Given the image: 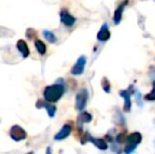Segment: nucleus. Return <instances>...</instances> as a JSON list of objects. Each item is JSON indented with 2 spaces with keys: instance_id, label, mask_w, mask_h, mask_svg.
Masks as SVG:
<instances>
[{
  "instance_id": "nucleus-1",
  "label": "nucleus",
  "mask_w": 155,
  "mask_h": 154,
  "mask_svg": "<svg viewBox=\"0 0 155 154\" xmlns=\"http://www.w3.org/2000/svg\"><path fill=\"white\" fill-rule=\"evenodd\" d=\"M63 93H64V87L62 84H53L45 89L43 96L48 103H56L61 98Z\"/></svg>"
},
{
  "instance_id": "nucleus-2",
  "label": "nucleus",
  "mask_w": 155,
  "mask_h": 154,
  "mask_svg": "<svg viewBox=\"0 0 155 154\" xmlns=\"http://www.w3.org/2000/svg\"><path fill=\"white\" fill-rule=\"evenodd\" d=\"M141 139H143V137H141V134L139 132H133L130 135L127 136V139H126L127 145L124 147V153L132 154L133 151L140 144Z\"/></svg>"
},
{
  "instance_id": "nucleus-3",
  "label": "nucleus",
  "mask_w": 155,
  "mask_h": 154,
  "mask_svg": "<svg viewBox=\"0 0 155 154\" xmlns=\"http://www.w3.org/2000/svg\"><path fill=\"white\" fill-rule=\"evenodd\" d=\"M89 98V93L88 90L86 89H82L78 92V94L76 95V109L78 111H82L84 109L87 105V101Z\"/></svg>"
},
{
  "instance_id": "nucleus-4",
  "label": "nucleus",
  "mask_w": 155,
  "mask_h": 154,
  "mask_svg": "<svg viewBox=\"0 0 155 154\" xmlns=\"http://www.w3.org/2000/svg\"><path fill=\"white\" fill-rule=\"evenodd\" d=\"M10 135L15 142H20L27 137V132L20 127V126H13L10 131Z\"/></svg>"
},
{
  "instance_id": "nucleus-5",
  "label": "nucleus",
  "mask_w": 155,
  "mask_h": 154,
  "mask_svg": "<svg viewBox=\"0 0 155 154\" xmlns=\"http://www.w3.org/2000/svg\"><path fill=\"white\" fill-rule=\"evenodd\" d=\"M133 91H134V88H133V86H131L130 89H128V90H123L119 92V95L124 98V112H130L131 110V92H133Z\"/></svg>"
},
{
  "instance_id": "nucleus-6",
  "label": "nucleus",
  "mask_w": 155,
  "mask_h": 154,
  "mask_svg": "<svg viewBox=\"0 0 155 154\" xmlns=\"http://www.w3.org/2000/svg\"><path fill=\"white\" fill-rule=\"evenodd\" d=\"M86 62H87V59L84 56H80L79 58L77 59L76 64L73 66L71 70V73L73 75H80L84 73V66H86Z\"/></svg>"
},
{
  "instance_id": "nucleus-7",
  "label": "nucleus",
  "mask_w": 155,
  "mask_h": 154,
  "mask_svg": "<svg viewBox=\"0 0 155 154\" xmlns=\"http://www.w3.org/2000/svg\"><path fill=\"white\" fill-rule=\"evenodd\" d=\"M60 20H61V22L64 25H67V27H72V25L75 23L76 19L74 18L68 11L63 10L61 11V13H60Z\"/></svg>"
},
{
  "instance_id": "nucleus-8",
  "label": "nucleus",
  "mask_w": 155,
  "mask_h": 154,
  "mask_svg": "<svg viewBox=\"0 0 155 154\" xmlns=\"http://www.w3.org/2000/svg\"><path fill=\"white\" fill-rule=\"evenodd\" d=\"M129 3V0H124L120 5H118V8H116L114 13V16H113V20H114L115 25H118L121 21V18H123V13H124V8L127 6V4Z\"/></svg>"
},
{
  "instance_id": "nucleus-9",
  "label": "nucleus",
  "mask_w": 155,
  "mask_h": 154,
  "mask_svg": "<svg viewBox=\"0 0 155 154\" xmlns=\"http://www.w3.org/2000/svg\"><path fill=\"white\" fill-rule=\"evenodd\" d=\"M110 36H111V34H110V31H109L108 25L104 23V25H102V27L100 28L99 32H98L97 39L99 41H101V42H104V41L110 39Z\"/></svg>"
},
{
  "instance_id": "nucleus-10",
  "label": "nucleus",
  "mask_w": 155,
  "mask_h": 154,
  "mask_svg": "<svg viewBox=\"0 0 155 154\" xmlns=\"http://www.w3.org/2000/svg\"><path fill=\"white\" fill-rule=\"evenodd\" d=\"M36 107L37 108H45L50 117H54V115H55V113H56V107L53 105H51L50 103H45V101L38 100L36 103Z\"/></svg>"
},
{
  "instance_id": "nucleus-11",
  "label": "nucleus",
  "mask_w": 155,
  "mask_h": 154,
  "mask_svg": "<svg viewBox=\"0 0 155 154\" xmlns=\"http://www.w3.org/2000/svg\"><path fill=\"white\" fill-rule=\"evenodd\" d=\"M71 131H72V127H71V126H70V125H64L61 128V130H60V131L58 132L57 134H56L54 138H55V140H62V139L67 138L68 136L70 135Z\"/></svg>"
},
{
  "instance_id": "nucleus-12",
  "label": "nucleus",
  "mask_w": 155,
  "mask_h": 154,
  "mask_svg": "<svg viewBox=\"0 0 155 154\" xmlns=\"http://www.w3.org/2000/svg\"><path fill=\"white\" fill-rule=\"evenodd\" d=\"M17 49L19 50V52H20L21 54H22L23 57H28L30 54V50H29V47H28L27 42H25V40H22V39H20V40L17 41Z\"/></svg>"
},
{
  "instance_id": "nucleus-13",
  "label": "nucleus",
  "mask_w": 155,
  "mask_h": 154,
  "mask_svg": "<svg viewBox=\"0 0 155 154\" xmlns=\"http://www.w3.org/2000/svg\"><path fill=\"white\" fill-rule=\"evenodd\" d=\"M89 142L94 144V146H96L98 149H100V150H107V149H108V144H107L106 140L102 139V138H94L92 136H90V140H89Z\"/></svg>"
},
{
  "instance_id": "nucleus-14",
  "label": "nucleus",
  "mask_w": 155,
  "mask_h": 154,
  "mask_svg": "<svg viewBox=\"0 0 155 154\" xmlns=\"http://www.w3.org/2000/svg\"><path fill=\"white\" fill-rule=\"evenodd\" d=\"M92 120V115L88 112H82L79 116H78V123L81 125V123H90Z\"/></svg>"
},
{
  "instance_id": "nucleus-15",
  "label": "nucleus",
  "mask_w": 155,
  "mask_h": 154,
  "mask_svg": "<svg viewBox=\"0 0 155 154\" xmlns=\"http://www.w3.org/2000/svg\"><path fill=\"white\" fill-rule=\"evenodd\" d=\"M35 47H36L38 53L41 54V55H43V54L47 52V47H45V44L41 40H39V39L38 40H35Z\"/></svg>"
},
{
  "instance_id": "nucleus-16",
  "label": "nucleus",
  "mask_w": 155,
  "mask_h": 154,
  "mask_svg": "<svg viewBox=\"0 0 155 154\" xmlns=\"http://www.w3.org/2000/svg\"><path fill=\"white\" fill-rule=\"evenodd\" d=\"M43 35H45V39H47V40L49 41V42H51V43L56 42V40H57V39H56V36L50 31H45V32H43Z\"/></svg>"
},
{
  "instance_id": "nucleus-17",
  "label": "nucleus",
  "mask_w": 155,
  "mask_h": 154,
  "mask_svg": "<svg viewBox=\"0 0 155 154\" xmlns=\"http://www.w3.org/2000/svg\"><path fill=\"white\" fill-rule=\"evenodd\" d=\"M101 84H102V89L106 93H110V90H111V84H110V81L108 80V78L104 77L101 80Z\"/></svg>"
},
{
  "instance_id": "nucleus-18",
  "label": "nucleus",
  "mask_w": 155,
  "mask_h": 154,
  "mask_svg": "<svg viewBox=\"0 0 155 154\" xmlns=\"http://www.w3.org/2000/svg\"><path fill=\"white\" fill-rule=\"evenodd\" d=\"M145 99L146 100H149V101H152V100H155V81L153 82V87H152V90L149 94H147L145 96Z\"/></svg>"
},
{
  "instance_id": "nucleus-19",
  "label": "nucleus",
  "mask_w": 155,
  "mask_h": 154,
  "mask_svg": "<svg viewBox=\"0 0 155 154\" xmlns=\"http://www.w3.org/2000/svg\"><path fill=\"white\" fill-rule=\"evenodd\" d=\"M116 140H117V143H118V144H121V143H124V133L118 134V135H117V137H116Z\"/></svg>"
},
{
  "instance_id": "nucleus-20",
  "label": "nucleus",
  "mask_w": 155,
  "mask_h": 154,
  "mask_svg": "<svg viewBox=\"0 0 155 154\" xmlns=\"http://www.w3.org/2000/svg\"><path fill=\"white\" fill-rule=\"evenodd\" d=\"M136 99H137V101H138V105L140 106H143V103H141V98H140V93L139 92H136Z\"/></svg>"
},
{
  "instance_id": "nucleus-21",
  "label": "nucleus",
  "mask_w": 155,
  "mask_h": 154,
  "mask_svg": "<svg viewBox=\"0 0 155 154\" xmlns=\"http://www.w3.org/2000/svg\"><path fill=\"white\" fill-rule=\"evenodd\" d=\"M29 154H33V153H29Z\"/></svg>"
}]
</instances>
